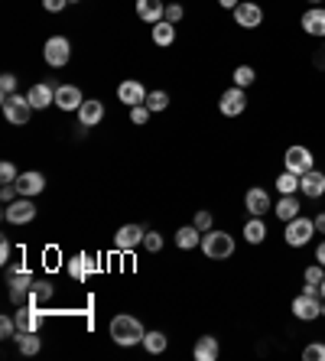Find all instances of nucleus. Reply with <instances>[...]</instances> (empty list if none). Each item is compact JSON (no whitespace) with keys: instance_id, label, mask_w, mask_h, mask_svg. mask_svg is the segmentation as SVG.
Masks as SVG:
<instances>
[{"instance_id":"f257e3e1","label":"nucleus","mask_w":325,"mask_h":361,"mask_svg":"<svg viewBox=\"0 0 325 361\" xmlns=\"http://www.w3.org/2000/svg\"><path fill=\"white\" fill-rule=\"evenodd\" d=\"M111 339L118 342V345H124V349H130V345H143V335H147V329L140 326V319L127 316V312H120V316L111 319Z\"/></svg>"},{"instance_id":"f03ea898","label":"nucleus","mask_w":325,"mask_h":361,"mask_svg":"<svg viewBox=\"0 0 325 361\" xmlns=\"http://www.w3.org/2000/svg\"><path fill=\"white\" fill-rule=\"evenodd\" d=\"M202 254L208 257V261H228V257L234 254V238L228 231H205L202 234Z\"/></svg>"},{"instance_id":"7ed1b4c3","label":"nucleus","mask_w":325,"mask_h":361,"mask_svg":"<svg viewBox=\"0 0 325 361\" xmlns=\"http://www.w3.org/2000/svg\"><path fill=\"white\" fill-rule=\"evenodd\" d=\"M315 218H306V215H296L292 222H286V231H283V238H286V245L290 247H306L309 241L315 238Z\"/></svg>"},{"instance_id":"20e7f679","label":"nucleus","mask_w":325,"mask_h":361,"mask_svg":"<svg viewBox=\"0 0 325 361\" xmlns=\"http://www.w3.org/2000/svg\"><path fill=\"white\" fill-rule=\"evenodd\" d=\"M43 59H46V65H53V69H65L68 59H72V43H68V36H49L43 46Z\"/></svg>"},{"instance_id":"39448f33","label":"nucleus","mask_w":325,"mask_h":361,"mask_svg":"<svg viewBox=\"0 0 325 361\" xmlns=\"http://www.w3.org/2000/svg\"><path fill=\"white\" fill-rule=\"evenodd\" d=\"M315 157H313V150L303 147V143H296V147H290L286 153H283V170H290L296 173V176H306L309 170H315L313 166Z\"/></svg>"},{"instance_id":"423d86ee","label":"nucleus","mask_w":325,"mask_h":361,"mask_svg":"<svg viewBox=\"0 0 325 361\" xmlns=\"http://www.w3.org/2000/svg\"><path fill=\"white\" fill-rule=\"evenodd\" d=\"M3 114H7V121L10 124H17V127H23L26 121L32 117V105H30V98L26 95H3Z\"/></svg>"},{"instance_id":"0eeeda50","label":"nucleus","mask_w":325,"mask_h":361,"mask_svg":"<svg viewBox=\"0 0 325 361\" xmlns=\"http://www.w3.org/2000/svg\"><path fill=\"white\" fill-rule=\"evenodd\" d=\"M234 23H238L241 30H257L260 23H263V7H260L257 0H241L238 7H234Z\"/></svg>"},{"instance_id":"6e6552de","label":"nucleus","mask_w":325,"mask_h":361,"mask_svg":"<svg viewBox=\"0 0 325 361\" xmlns=\"http://www.w3.org/2000/svg\"><path fill=\"white\" fill-rule=\"evenodd\" d=\"M32 218H36V205H32V199H26V195L13 199V202L3 209V222H10V224H30Z\"/></svg>"},{"instance_id":"1a4fd4ad","label":"nucleus","mask_w":325,"mask_h":361,"mask_svg":"<svg viewBox=\"0 0 325 361\" xmlns=\"http://www.w3.org/2000/svg\"><path fill=\"white\" fill-rule=\"evenodd\" d=\"M218 111L225 117H241L244 111H248V95H244V88H228L225 95H221V101H218Z\"/></svg>"},{"instance_id":"9d476101","label":"nucleus","mask_w":325,"mask_h":361,"mask_svg":"<svg viewBox=\"0 0 325 361\" xmlns=\"http://www.w3.org/2000/svg\"><path fill=\"white\" fill-rule=\"evenodd\" d=\"M292 316L303 319V322H313V319L322 316V297H309V293H299L292 299Z\"/></svg>"},{"instance_id":"9b49d317","label":"nucleus","mask_w":325,"mask_h":361,"mask_svg":"<svg viewBox=\"0 0 325 361\" xmlns=\"http://www.w3.org/2000/svg\"><path fill=\"white\" fill-rule=\"evenodd\" d=\"M32 283H36V280H32V274L26 270V267H17V270H10V299L17 303V306H20L23 299L30 297Z\"/></svg>"},{"instance_id":"f8f14e48","label":"nucleus","mask_w":325,"mask_h":361,"mask_svg":"<svg viewBox=\"0 0 325 361\" xmlns=\"http://www.w3.org/2000/svg\"><path fill=\"white\" fill-rule=\"evenodd\" d=\"M118 101L120 105H127V107L147 105V88H143L137 78H127V82H120L118 85Z\"/></svg>"},{"instance_id":"ddd939ff","label":"nucleus","mask_w":325,"mask_h":361,"mask_svg":"<svg viewBox=\"0 0 325 361\" xmlns=\"http://www.w3.org/2000/svg\"><path fill=\"white\" fill-rule=\"evenodd\" d=\"M17 189H20V195H26V199H36V195H43V192H46V176H43V173H36V170L20 173Z\"/></svg>"},{"instance_id":"4468645a","label":"nucleus","mask_w":325,"mask_h":361,"mask_svg":"<svg viewBox=\"0 0 325 361\" xmlns=\"http://www.w3.org/2000/svg\"><path fill=\"white\" fill-rule=\"evenodd\" d=\"M299 26L306 30V36H315V39H322V36H325V7H322V3H319V7H309V10L303 13Z\"/></svg>"},{"instance_id":"2eb2a0df","label":"nucleus","mask_w":325,"mask_h":361,"mask_svg":"<svg viewBox=\"0 0 325 361\" xmlns=\"http://www.w3.org/2000/svg\"><path fill=\"white\" fill-rule=\"evenodd\" d=\"M244 209H248L250 215H260V218H263L267 212H273L270 192H267V189H257V186H254V189H248V195H244Z\"/></svg>"},{"instance_id":"dca6fc26","label":"nucleus","mask_w":325,"mask_h":361,"mask_svg":"<svg viewBox=\"0 0 325 361\" xmlns=\"http://www.w3.org/2000/svg\"><path fill=\"white\" fill-rule=\"evenodd\" d=\"M299 192H303L306 199H322L325 195V173L309 170L306 176H299Z\"/></svg>"},{"instance_id":"f3484780","label":"nucleus","mask_w":325,"mask_h":361,"mask_svg":"<svg viewBox=\"0 0 325 361\" xmlns=\"http://www.w3.org/2000/svg\"><path fill=\"white\" fill-rule=\"evenodd\" d=\"M143 228L140 224H124L118 234H114V245L118 251H133V247H143Z\"/></svg>"},{"instance_id":"a211bd4d","label":"nucleus","mask_w":325,"mask_h":361,"mask_svg":"<svg viewBox=\"0 0 325 361\" xmlns=\"http://www.w3.org/2000/svg\"><path fill=\"white\" fill-rule=\"evenodd\" d=\"M13 319H17V329L20 332H39V326H43V309L20 306V312H13Z\"/></svg>"},{"instance_id":"6ab92c4d","label":"nucleus","mask_w":325,"mask_h":361,"mask_svg":"<svg viewBox=\"0 0 325 361\" xmlns=\"http://www.w3.org/2000/svg\"><path fill=\"white\" fill-rule=\"evenodd\" d=\"M82 105H85V98H82V91H78L75 85L55 88V107H62V111H78Z\"/></svg>"},{"instance_id":"aec40b11","label":"nucleus","mask_w":325,"mask_h":361,"mask_svg":"<svg viewBox=\"0 0 325 361\" xmlns=\"http://www.w3.org/2000/svg\"><path fill=\"white\" fill-rule=\"evenodd\" d=\"M137 17L153 26V23H160L166 17V3L162 0H137Z\"/></svg>"},{"instance_id":"412c9836","label":"nucleus","mask_w":325,"mask_h":361,"mask_svg":"<svg viewBox=\"0 0 325 361\" xmlns=\"http://www.w3.org/2000/svg\"><path fill=\"white\" fill-rule=\"evenodd\" d=\"M218 355H221V345H218L215 335H202V339L195 342V349H192L195 361H218Z\"/></svg>"},{"instance_id":"4be33fe9","label":"nucleus","mask_w":325,"mask_h":361,"mask_svg":"<svg viewBox=\"0 0 325 361\" xmlns=\"http://www.w3.org/2000/svg\"><path fill=\"white\" fill-rule=\"evenodd\" d=\"M101 121H104V105L101 101H85L78 107V124L82 127H98Z\"/></svg>"},{"instance_id":"5701e85b","label":"nucleus","mask_w":325,"mask_h":361,"mask_svg":"<svg viewBox=\"0 0 325 361\" xmlns=\"http://www.w3.org/2000/svg\"><path fill=\"white\" fill-rule=\"evenodd\" d=\"M26 98H30L32 111H46L49 105H55V88L53 85H32L30 91H26Z\"/></svg>"},{"instance_id":"b1692460","label":"nucleus","mask_w":325,"mask_h":361,"mask_svg":"<svg viewBox=\"0 0 325 361\" xmlns=\"http://www.w3.org/2000/svg\"><path fill=\"white\" fill-rule=\"evenodd\" d=\"M299 209H303V205H299V195H280V202L273 205V215L286 224V222H292L296 215H303Z\"/></svg>"},{"instance_id":"393cba45","label":"nucleus","mask_w":325,"mask_h":361,"mask_svg":"<svg viewBox=\"0 0 325 361\" xmlns=\"http://www.w3.org/2000/svg\"><path fill=\"white\" fill-rule=\"evenodd\" d=\"M98 270V261H91L88 254H78V257H72L68 261V274H72V280H88V274H95Z\"/></svg>"},{"instance_id":"a878e982","label":"nucleus","mask_w":325,"mask_h":361,"mask_svg":"<svg viewBox=\"0 0 325 361\" xmlns=\"http://www.w3.org/2000/svg\"><path fill=\"white\" fill-rule=\"evenodd\" d=\"M322 280H325V267L315 261L313 267H306V274H303V293H309V297H319V287H322Z\"/></svg>"},{"instance_id":"bb28decb","label":"nucleus","mask_w":325,"mask_h":361,"mask_svg":"<svg viewBox=\"0 0 325 361\" xmlns=\"http://www.w3.org/2000/svg\"><path fill=\"white\" fill-rule=\"evenodd\" d=\"M244 241L248 245H263L267 241V224H263L260 215H250L248 218V224H244Z\"/></svg>"},{"instance_id":"cd10ccee","label":"nucleus","mask_w":325,"mask_h":361,"mask_svg":"<svg viewBox=\"0 0 325 361\" xmlns=\"http://www.w3.org/2000/svg\"><path fill=\"white\" fill-rule=\"evenodd\" d=\"M202 245V231L195 228V224H183L179 231H176V247L179 251H192V247Z\"/></svg>"},{"instance_id":"c85d7f7f","label":"nucleus","mask_w":325,"mask_h":361,"mask_svg":"<svg viewBox=\"0 0 325 361\" xmlns=\"http://www.w3.org/2000/svg\"><path fill=\"white\" fill-rule=\"evenodd\" d=\"M150 36H153V43L162 46V49H166V46H173V43H176V23H169V20L153 23Z\"/></svg>"},{"instance_id":"c756f323","label":"nucleus","mask_w":325,"mask_h":361,"mask_svg":"<svg viewBox=\"0 0 325 361\" xmlns=\"http://www.w3.org/2000/svg\"><path fill=\"white\" fill-rule=\"evenodd\" d=\"M53 293H55V287L49 283V280H36L32 290H30V297H26V306H39V309H43V303H46V299H53Z\"/></svg>"},{"instance_id":"7c9ffc66","label":"nucleus","mask_w":325,"mask_h":361,"mask_svg":"<svg viewBox=\"0 0 325 361\" xmlns=\"http://www.w3.org/2000/svg\"><path fill=\"white\" fill-rule=\"evenodd\" d=\"M277 192H280V195H299V176L290 170H283L280 176H277Z\"/></svg>"},{"instance_id":"2f4dec72","label":"nucleus","mask_w":325,"mask_h":361,"mask_svg":"<svg viewBox=\"0 0 325 361\" xmlns=\"http://www.w3.org/2000/svg\"><path fill=\"white\" fill-rule=\"evenodd\" d=\"M166 345H169V342H166V335H162V332H147V335H143V349L150 351V355H162V351H166Z\"/></svg>"},{"instance_id":"473e14b6","label":"nucleus","mask_w":325,"mask_h":361,"mask_svg":"<svg viewBox=\"0 0 325 361\" xmlns=\"http://www.w3.org/2000/svg\"><path fill=\"white\" fill-rule=\"evenodd\" d=\"M254 82H257L254 65H238V69H234V85H238V88H250Z\"/></svg>"},{"instance_id":"72a5a7b5","label":"nucleus","mask_w":325,"mask_h":361,"mask_svg":"<svg viewBox=\"0 0 325 361\" xmlns=\"http://www.w3.org/2000/svg\"><path fill=\"white\" fill-rule=\"evenodd\" d=\"M17 342H20L23 355H36V351H39V339H36V332H17Z\"/></svg>"},{"instance_id":"f704fd0d","label":"nucleus","mask_w":325,"mask_h":361,"mask_svg":"<svg viewBox=\"0 0 325 361\" xmlns=\"http://www.w3.org/2000/svg\"><path fill=\"white\" fill-rule=\"evenodd\" d=\"M147 107H150L153 114H160V111L169 107V95H166V91H150V95H147Z\"/></svg>"},{"instance_id":"c9c22d12","label":"nucleus","mask_w":325,"mask_h":361,"mask_svg":"<svg viewBox=\"0 0 325 361\" xmlns=\"http://www.w3.org/2000/svg\"><path fill=\"white\" fill-rule=\"evenodd\" d=\"M303 358L306 361H325V342H309L303 349Z\"/></svg>"},{"instance_id":"e433bc0d","label":"nucleus","mask_w":325,"mask_h":361,"mask_svg":"<svg viewBox=\"0 0 325 361\" xmlns=\"http://www.w3.org/2000/svg\"><path fill=\"white\" fill-rule=\"evenodd\" d=\"M150 107L147 105H133L130 107V124H137V127H143V124H147V121H150Z\"/></svg>"},{"instance_id":"4c0bfd02","label":"nucleus","mask_w":325,"mask_h":361,"mask_svg":"<svg viewBox=\"0 0 325 361\" xmlns=\"http://www.w3.org/2000/svg\"><path fill=\"white\" fill-rule=\"evenodd\" d=\"M212 222H215V218H212V212H205V209H198V212H195V218H192V224H195V228H198L202 234L212 231Z\"/></svg>"},{"instance_id":"58836bf2","label":"nucleus","mask_w":325,"mask_h":361,"mask_svg":"<svg viewBox=\"0 0 325 361\" xmlns=\"http://www.w3.org/2000/svg\"><path fill=\"white\" fill-rule=\"evenodd\" d=\"M143 247H147L150 254L162 251V234H160V231H147V234H143Z\"/></svg>"},{"instance_id":"ea45409f","label":"nucleus","mask_w":325,"mask_h":361,"mask_svg":"<svg viewBox=\"0 0 325 361\" xmlns=\"http://www.w3.org/2000/svg\"><path fill=\"white\" fill-rule=\"evenodd\" d=\"M17 332H20V329H17V319H13V316L0 319V335H3V339H17Z\"/></svg>"},{"instance_id":"a19ab883","label":"nucleus","mask_w":325,"mask_h":361,"mask_svg":"<svg viewBox=\"0 0 325 361\" xmlns=\"http://www.w3.org/2000/svg\"><path fill=\"white\" fill-rule=\"evenodd\" d=\"M17 195H20L17 182H3V186H0V199H3V205H10L13 199H17Z\"/></svg>"},{"instance_id":"79ce46f5","label":"nucleus","mask_w":325,"mask_h":361,"mask_svg":"<svg viewBox=\"0 0 325 361\" xmlns=\"http://www.w3.org/2000/svg\"><path fill=\"white\" fill-rule=\"evenodd\" d=\"M0 179H3V182H17V179H20V173H17V166H13L10 159H7V163H0Z\"/></svg>"},{"instance_id":"37998d69","label":"nucleus","mask_w":325,"mask_h":361,"mask_svg":"<svg viewBox=\"0 0 325 361\" xmlns=\"http://www.w3.org/2000/svg\"><path fill=\"white\" fill-rule=\"evenodd\" d=\"M185 17V10H183V3H166V17L162 20H169V23H179Z\"/></svg>"},{"instance_id":"c03bdc74","label":"nucleus","mask_w":325,"mask_h":361,"mask_svg":"<svg viewBox=\"0 0 325 361\" xmlns=\"http://www.w3.org/2000/svg\"><path fill=\"white\" fill-rule=\"evenodd\" d=\"M0 88H3V95H13V91H17V75L3 72L0 75Z\"/></svg>"},{"instance_id":"a18cd8bd","label":"nucleus","mask_w":325,"mask_h":361,"mask_svg":"<svg viewBox=\"0 0 325 361\" xmlns=\"http://www.w3.org/2000/svg\"><path fill=\"white\" fill-rule=\"evenodd\" d=\"M43 7L49 13H62L65 7H68V0H43Z\"/></svg>"},{"instance_id":"49530a36","label":"nucleus","mask_w":325,"mask_h":361,"mask_svg":"<svg viewBox=\"0 0 325 361\" xmlns=\"http://www.w3.org/2000/svg\"><path fill=\"white\" fill-rule=\"evenodd\" d=\"M10 241H7V238H0V264H7V261H10Z\"/></svg>"},{"instance_id":"de8ad7c7","label":"nucleus","mask_w":325,"mask_h":361,"mask_svg":"<svg viewBox=\"0 0 325 361\" xmlns=\"http://www.w3.org/2000/svg\"><path fill=\"white\" fill-rule=\"evenodd\" d=\"M315 261L325 267V241H319V245H315Z\"/></svg>"},{"instance_id":"09e8293b","label":"nucleus","mask_w":325,"mask_h":361,"mask_svg":"<svg viewBox=\"0 0 325 361\" xmlns=\"http://www.w3.org/2000/svg\"><path fill=\"white\" fill-rule=\"evenodd\" d=\"M313 65L315 69H325V49H319V53L313 55Z\"/></svg>"},{"instance_id":"8fccbe9b","label":"nucleus","mask_w":325,"mask_h":361,"mask_svg":"<svg viewBox=\"0 0 325 361\" xmlns=\"http://www.w3.org/2000/svg\"><path fill=\"white\" fill-rule=\"evenodd\" d=\"M315 231H319V234H325V212H319V215H315Z\"/></svg>"},{"instance_id":"3c124183","label":"nucleus","mask_w":325,"mask_h":361,"mask_svg":"<svg viewBox=\"0 0 325 361\" xmlns=\"http://www.w3.org/2000/svg\"><path fill=\"white\" fill-rule=\"evenodd\" d=\"M238 3H241V0H218V7H225V10H234Z\"/></svg>"},{"instance_id":"603ef678","label":"nucleus","mask_w":325,"mask_h":361,"mask_svg":"<svg viewBox=\"0 0 325 361\" xmlns=\"http://www.w3.org/2000/svg\"><path fill=\"white\" fill-rule=\"evenodd\" d=\"M319 297H322V299H325V280H322V287H319Z\"/></svg>"},{"instance_id":"864d4df0","label":"nucleus","mask_w":325,"mask_h":361,"mask_svg":"<svg viewBox=\"0 0 325 361\" xmlns=\"http://www.w3.org/2000/svg\"><path fill=\"white\" fill-rule=\"evenodd\" d=\"M309 3H313V7H319V3H322V0H309Z\"/></svg>"},{"instance_id":"5fc2aeb1","label":"nucleus","mask_w":325,"mask_h":361,"mask_svg":"<svg viewBox=\"0 0 325 361\" xmlns=\"http://www.w3.org/2000/svg\"><path fill=\"white\" fill-rule=\"evenodd\" d=\"M68 3H78V0H68Z\"/></svg>"},{"instance_id":"6e6d98bb","label":"nucleus","mask_w":325,"mask_h":361,"mask_svg":"<svg viewBox=\"0 0 325 361\" xmlns=\"http://www.w3.org/2000/svg\"><path fill=\"white\" fill-rule=\"evenodd\" d=\"M322 7H325V0H322Z\"/></svg>"}]
</instances>
